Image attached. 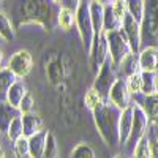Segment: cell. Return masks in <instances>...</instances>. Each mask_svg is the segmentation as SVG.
Wrapping results in <instances>:
<instances>
[{
    "instance_id": "ee69618b",
    "label": "cell",
    "mask_w": 158,
    "mask_h": 158,
    "mask_svg": "<svg viewBox=\"0 0 158 158\" xmlns=\"http://www.w3.org/2000/svg\"><path fill=\"white\" fill-rule=\"evenodd\" d=\"M2 3H3V0H0V5H2Z\"/></svg>"
},
{
    "instance_id": "44dd1931",
    "label": "cell",
    "mask_w": 158,
    "mask_h": 158,
    "mask_svg": "<svg viewBox=\"0 0 158 158\" xmlns=\"http://www.w3.org/2000/svg\"><path fill=\"white\" fill-rule=\"evenodd\" d=\"M57 22L60 25V29L70 30L76 24V11L73 8H68V6H62L57 13Z\"/></svg>"
},
{
    "instance_id": "484cf974",
    "label": "cell",
    "mask_w": 158,
    "mask_h": 158,
    "mask_svg": "<svg viewBox=\"0 0 158 158\" xmlns=\"http://www.w3.org/2000/svg\"><path fill=\"white\" fill-rule=\"evenodd\" d=\"M13 153L16 158H30V146H29V138H19L18 141L13 142Z\"/></svg>"
},
{
    "instance_id": "4dcf8cb0",
    "label": "cell",
    "mask_w": 158,
    "mask_h": 158,
    "mask_svg": "<svg viewBox=\"0 0 158 158\" xmlns=\"http://www.w3.org/2000/svg\"><path fill=\"white\" fill-rule=\"evenodd\" d=\"M127 85L131 92V95H136V94H141V89H142V71H138L135 74L128 76L127 79Z\"/></svg>"
},
{
    "instance_id": "7402d4cb",
    "label": "cell",
    "mask_w": 158,
    "mask_h": 158,
    "mask_svg": "<svg viewBox=\"0 0 158 158\" xmlns=\"http://www.w3.org/2000/svg\"><path fill=\"white\" fill-rule=\"evenodd\" d=\"M122 29V21L115 16L112 6H104V32H114Z\"/></svg>"
},
{
    "instance_id": "277c9868",
    "label": "cell",
    "mask_w": 158,
    "mask_h": 158,
    "mask_svg": "<svg viewBox=\"0 0 158 158\" xmlns=\"http://www.w3.org/2000/svg\"><path fill=\"white\" fill-rule=\"evenodd\" d=\"M106 35V41H108V49H109V59L115 65V68L122 63L125 57L130 54H135L133 49L130 46V41L123 30H114V32H104Z\"/></svg>"
},
{
    "instance_id": "5bb4252c",
    "label": "cell",
    "mask_w": 158,
    "mask_h": 158,
    "mask_svg": "<svg viewBox=\"0 0 158 158\" xmlns=\"http://www.w3.org/2000/svg\"><path fill=\"white\" fill-rule=\"evenodd\" d=\"M19 115H22L19 108L11 106V104L6 103V101L0 103V131H2V133H6L11 122Z\"/></svg>"
},
{
    "instance_id": "5b68a950",
    "label": "cell",
    "mask_w": 158,
    "mask_h": 158,
    "mask_svg": "<svg viewBox=\"0 0 158 158\" xmlns=\"http://www.w3.org/2000/svg\"><path fill=\"white\" fill-rule=\"evenodd\" d=\"M76 27L79 32V36L82 40V44L90 52L92 44L95 40V30H94V24H92V16H90V6L85 2H81L79 6L76 8Z\"/></svg>"
},
{
    "instance_id": "7bdbcfd3",
    "label": "cell",
    "mask_w": 158,
    "mask_h": 158,
    "mask_svg": "<svg viewBox=\"0 0 158 158\" xmlns=\"http://www.w3.org/2000/svg\"><path fill=\"white\" fill-rule=\"evenodd\" d=\"M0 150H2V142H0Z\"/></svg>"
},
{
    "instance_id": "9a60e30c",
    "label": "cell",
    "mask_w": 158,
    "mask_h": 158,
    "mask_svg": "<svg viewBox=\"0 0 158 158\" xmlns=\"http://www.w3.org/2000/svg\"><path fill=\"white\" fill-rule=\"evenodd\" d=\"M89 6H90V16H92L95 36H100L104 33V5L98 3L97 0H90Z\"/></svg>"
},
{
    "instance_id": "8fae6325",
    "label": "cell",
    "mask_w": 158,
    "mask_h": 158,
    "mask_svg": "<svg viewBox=\"0 0 158 158\" xmlns=\"http://www.w3.org/2000/svg\"><path fill=\"white\" fill-rule=\"evenodd\" d=\"M108 54H109V49H108V41H106V35H100L95 36L94 40V44H92V49L89 52V56L92 59V68L95 71L100 70L104 62L108 60Z\"/></svg>"
},
{
    "instance_id": "836d02e7",
    "label": "cell",
    "mask_w": 158,
    "mask_h": 158,
    "mask_svg": "<svg viewBox=\"0 0 158 158\" xmlns=\"http://www.w3.org/2000/svg\"><path fill=\"white\" fill-rule=\"evenodd\" d=\"M112 11L115 13V16L123 22V18L127 16L128 8H127V0H114L112 2Z\"/></svg>"
},
{
    "instance_id": "ab89813d",
    "label": "cell",
    "mask_w": 158,
    "mask_h": 158,
    "mask_svg": "<svg viewBox=\"0 0 158 158\" xmlns=\"http://www.w3.org/2000/svg\"><path fill=\"white\" fill-rule=\"evenodd\" d=\"M114 158H127V156H125V155H115Z\"/></svg>"
},
{
    "instance_id": "7c38bea8",
    "label": "cell",
    "mask_w": 158,
    "mask_h": 158,
    "mask_svg": "<svg viewBox=\"0 0 158 158\" xmlns=\"http://www.w3.org/2000/svg\"><path fill=\"white\" fill-rule=\"evenodd\" d=\"M131 128H133V106H128L122 109L120 122H118V136H120L122 146H127L128 138L131 135Z\"/></svg>"
},
{
    "instance_id": "b9f144b4",
    "label": "cell",
    "mask_w": 158,
    "mask_h": 158,
    "mask_svg": "<svg viewBox=\"0 0 158 158\" xmlns=\"http://www.w3.org/2000/svg\"><path fill=\"white\" fill-rule=\"evenodd\" d=\"M54 3H62V0H52Z\"/></svg>"
},
{
    "instance_id": "f546056e",
    "label": "cell",
    "mask_w": 158,
    "mask_h": 158,
    "mask_svg": "<svg viewBox=\"0 0 158 158\" xmlns=\"http://www.w3.org/2000/svg\"><path fill=\"white\" fill-rule=\"evenodd\" d=\"M141 106L147 112L149 118H158V95L146 97V101H144V104H141Z\"/></svg>"
},
{
    "instance_id": "ac0fdd59",
    "label": "cell",
    "mask_w": 158,
    "mask_h": 158,
    "mask_svg": "<svg viewBox=\"0 0 158 158\" xmlns=\"http://www.w3.org/2000/svg\"><path fill=\"white\" fill-rule=\"evenodd\" d=\"M29 92H27V87H25V84L21 81V79H18V81L13 84L8 90V94H6V103H10L11 106H15V108H19L21 106V101L24 100V97L27 95Z\"/></svg>"
},
{
    "instance_id": "3957f363",
    "label": "cell",
    "mask_w": 158,
    "mask_h": 158,
    "mask_svg": "<svg viewBox=\"0 0 158 158\" xmlns=\"http://www.w3.org/2000/svg\"><path fill=\"white\" fill-rule=\"evenodd\" d=\"M146 11L141 22V38L146 48H158V0H144Z\"/></svg>"
},
{
    "instance_id": "cb8c5ba5",
    "label": "cell",
    "mask_w": 158,
    "mask_h": 158,
    "mask_svg": "<svg viewBox=\"0 0 158 158\" xmlns=\"http://www.w3.org/2000/svg\"><path fill=\"white\" fill-rule=\"evenodd\" d=\"M15 25H13L11 19L5 15L3 11H0V36L3 40H8L11 41L13 38H15Z\"/></svg>"
},
{
    "instance_id": "4fadbf2b",
    "label": "cell",
    "mask_w": 158,
    "mask_h": 158,
    "mask_svg": "<svg viewBox=\"0 0 158 158\" xmlns=\"http://www.w3.org/2000/svg\"><path fill=\"white\" fill-rule=\"evenodd\" d=\"M139 68L141 71H156L158 68V48H144L139 52Z\"/></svg>"
},
{
    "instance_id": "d6986e66",
    "label": "cell",
    "mask_w": 158,
    "mask_h": 158,
    "mask_svg": "<svg viewBox=\"0 0 158 158\" xmlns=\"http://www.w3.org/2000/svg\"><path fill=\"white\" fill-rule=\"evenodd\" d=\"M141 94H144L146 97L158 95V76H156V71H142Z\"/></svg>"
},
{
    "instance_id": "83f0119b",
    "label": "cell",
    "mask_w": 158,
    "mask_h": 158,
    "mask_svg": "<svg viewBox=\"0 0 158 158\" xmlns=\"http://www.w3.org/2000/svg\"><path fill=\"white\" fill-rule=\"evenodd\" d=\"M104 101V98L100 95V92L98 90H95L94 87H92L87 94H85V97H84V103H85V108L87 109H90V111H95L100 104Z\"/></svg>"
},
{
    "instance_id": "e0dca14e",
    "label": "cell",
    "mask_w": 158,
    "mask_h": 158,
    "mask_svg": "<svg viewBox=\"0 0 158 158\" xmlns=\"http://www.w3.org/2000/svg\"><path fill=\"white\" fill-rule=\"evenodd\" d=\"M48 130H41L40 133L29 138V146H30V158H41L44 147H46V139H48Z\"/></svg>"
},
{
    "instance_id": "74e56055",
    "label": "cell",
    "mask_w": 158,
    "mask_h": 158,
    "mask_svg": "<svg viewBox=\"0 0 158 158\" xmlns=\"http://www.w3.org/2000/svg\"><path fill=\"white\" fill-rule=\"evenodd\" d=\"M97 2L101 3V5H104V6H108V5H112L114 0H97Z\"/></svg>"
},
{
    "instance_id": "52a82bcc",
    "label": "cell",
    "mask_w": 158,
    "mask_h": 158,
    "mask_svg": "<svg viewBox=\"0 0 158 158\" xmlns=\"http://www.w3.org/2000/svg\"><path fill=\"white\" fill-rule=\"evenodd\" d=\"M117 81L115 76V65L111 62V59H108L104 62V65L98 70V76L94 82V89L100 92V95L104 98V101L109 100V92L111 87L114 85V82Z\"/></svg>"
},
{
    "instance_id": "8992f818",
    "label": "cell",
    "mask_w": 158,
    "mask_h": 158,
    "mask_svg": "<svg viewBox=\"0 0 158 158\" xmlns=\"http://www.w3.org/2000/svg\"><path fill=\"white\" fill-rule=\"evenodd\" d=\"M149 125V115L144 111L141 104H135L133 106V128H131V135L128 138L127 147L130 150H135L136 146L142 138H146V130Z\"/></svg>"
},
{
    "instance_id": "2e32d148",
    "label": "cell",
    "mask_w": 158,
    "mask_h": 158,
    "mask_svg": "<svg viewBox=\"0 0 158 158\" xmlns=\"http://www.w3.org/2000/svg\"><path fill=\"white\" fill-rule=\"evenodd\" d=\"M22 125H24V136L30 138L43 130V120L41 117L35 112L22 114Z\"/></svg>"
},
{
    "instance_id": "e575fe53",
    "label": "cell",
    "mask_w": 158,
    "mask_h": 158,
    "mask_svg": "<svg viewBox=\"0 0 158 158\" xmlns=\"http://www.w3.org/2000/svg\"><path fill=\"white\" fill-rule=\"evenodd\" d=\"M33 106H35L33 97H32L30 94H27V95L24 97V100L21 101L19 109H21V112H22V114H27V112H33Z\"/></svg>"
},
{
    "instance_id": "9c48e42d",
    "label": "cell",
    "mask_w": 158,
    "mask_h": 158,
    "mask_svg": "<svg viewBox=\"0 0 158 158\" xmlns=\"http://www.w3.org/2000/svg\"><path fill=\"white\" fill-rule=\"evenodd\" d=\"M122 30L123 33L127 35L128 41H130V46L133 49L135 54H139L141 51V46H142V38H141V24L130 15L127 13V16L123 18V22H122Z\"/></svg>"
},
{
    "instance_id": "60d3db41",
    "label": "cell",
    "mask_w": 158,
    "mask_h": 158,
    "mask_svg": "<svg viewBox=\"0 0 158 158\" xmlns=\"http://www.w3.org/2000/svg\"><path fill=\"white\" fill-rule=\"evenodd\" d=\"M0 158H5V153H3V150H0Z\"/></svg>"
},
{
    "instance_id": "6da1fadb",
    "label": "cell",
    "mask_w": 158,
    "mask_h": 158,
    "mask_svg": "<svg viewBox=\"0 0 158 158\" xmlns=\"http://www.w3.org/2000/svg\"><path fill=\"white\" fill-rule=\"evenodd\" d=\"M56 3L52 0H15L11 16L16 27L36 24L43 29H52L56 19Z\"/></svg>"
},
{
    "instance_id": "ffe728a7",
    "label": "cell",
    "mask_w": 158,
    "mask_h": 158,
    "mask_svg": "<svg viewBox=\"0 0 158 158\" xmlns=\"http://www.w3.org/2000/svg\"><path fill=\"white\" fill-rule=\"evenodd\" d=\"M16 81H18V77H16V74L13 71H10L8 68L0 70V103L6 101L8 90H10V87L15 84Z\"/></svg>"
},
{
    "instance_id": "d4e9b609",
    "label": "cell",
    "mask_w": 158,
    "mask_h": 158,
    "mask_svg": "<svg viewBox=\"0 0 158 158\" xmlns=\"http://www.w3.org/2000/svg\"><path fill=\"white\" fill-rule=\"evenodd\" d=\"M127 8L130 15L141 24L144 18V11H146V2L144 0H127Z\"/></svg>"
},
{
    "instance_id": "d590c367",
    "label": "cell",
    "mask_w": 158,
    "mask_h": 158,
    "mask_svg": "<svg viewBox=\"0 0 158 158\" xmlns=\"http://www.w3.org/2000/svg\"><path fill=\"white\" fill-rule=\"evenodd\" d=\"M149 149H150V158H158V139L156 138L149 139Z\"/></svg>"
},
{
    "instance_id": "f1b7e54d",
    "label": "cell",
    "mask_w": 158,
    "mask_h": 158,
    "mask_svg": "<svg viewBox=\"0 0 158 158\" xmlns=\"http://www.w3.org/2000/svg\"><path fill=\"white\" fill-rule=\"evenodd\" d=\"M70 158H97V155H95L94 149H92L89 144L81 142L71 150Z\"/></svg>"
},
{
    "instance_id": "8d00e7d4",
    "label": "cell",
    "mask_w": 158,
    "mask_h": 158,
    "mask_svg": "<svg viewBox=\"0 0 158 158\" xmlns=\"http://www.w3.org/2000/svg\"><path fill=\"white\" fill-rule=\"evenodd\" d=\"M63 6H68V8H73L76 10L79 6V3H81V0H62Z\"/></svg>"
},
{
    "instance_id": "4316f807",
    "label": "cell",
    "mask_w": 158,
    "mask_h": 158,
    "mask_svg": "<svg viewBox=\"0 0 158 158\" xmlns=\"http://www.w3.org/2000/svg\"><path fill=\"white\" fill-rule=\"evenodd\" d=\"M6 136H8V139L10 141H18L19 138H22L24 136V125H22V115H19V117H16L15 120L11 122V125H10V128H8V131H6Z\"/></svg>"
},
{
    "instance_id": "1f68e13d",
    "label": "cell",
    "mask_w": 158,
    "mask_h": 158,
    "mask_svg": "<svg viewBox=\"0 0 158 158\" xmlns=\"http://www.w3.org/2000/svg\"><path fill=\"white\" fill-rule=\"evenodd\" d=\"M41 158H57V141L54 138V135L48 133V139H46V147H44V152H43V156Z\"/></svg>"
},
{
    "instance_id": "f35d334b",
    "label": "cell",
    "mask_w": 158,
    "mask_h": 158,
    "mask_svg": "<svg viewBox=\"0 0 158 158\" xmlns=\"http://www.w3.org/2000/svg\"><path fill=\"white\" fill-rule=\"evenodd\" d=\"M0 70H3V51L0 49Z\"/></svg>"
},
{
    "instance_id": "d6a6232c",
    "label": "cell",
    "mask_w": 158,
    "mask_h": 158,
    "mask_svg": "<svg viewBox=\"0 0 158 158\" xmlns=\"http://www.w3.org/2000/svg\"><path fill=\"white\" fill-rule=\"evenodd\" d=\"M135 158H150V149H149V139L142 138L139 141V144L136 146V149L133 150Z\"/></svg>"
},
{
    "instance_id": "ba28073f",
    "label": "cell",
    "mask_w": 158,
    "mask_h": 158,
    "mask_svg": "<svg viewBox=\"0 0 158 158\" xmlns=\"http://www.w3.org/2000/svg\"><path fill=\"white\" fill-rule=\"evenodd\" d=\"M32 67H33L32 54L25 49L15 52V54L11 56V59L8 60V70L15 73L18 79L29 76V73L32 71Z\"/></svg>"
},
{
    "instance_id": "603a6c76",
    "label": "cell",
    "mask_w": 158,
    "mask_h": 158,
    "mask_svg": "<svg viewBox=\"0 0 158 158\" xmlns=\"http://www.w3.org/2000/svg\"><path fill=\"white\" fill-rule=\"evenodd\" d=\"M118 70H120L125 76H131V74H135V73H138V71H141V68H139V59H138V56L136 54H130L128 57H125L123 60H122V63L117 67Z\"/></svg>"
},
{
    "instance_id": "30bf717a",
    "label": "cell",
    "mask_w": 158,
    "mask_h": 158,
    "mask_svg": "<svg viewBox=\"0 0 158 158\" xmlns=\"http://www.w3.org/2000/svg\"><path fill=\"white\" fill-rule=\"evenodd\" d=\"M109 101L114 103L117 108L125 109L128 106H131L130 101H131V92L127 85V79L122 77H117V81L114 82V85L111 87L109 92Z\"/></svg>"
},
{
    "instance_id": "7a4b0ae2",
    "label": "cell",
    "mask_w": 158,
    "mask_h": 158,
    "mask_svg": "<svg viewBox=\"0 0 158 158\" xmlns=\"http://www.w3.org/2000/svg\"><path fill=\"white\" fill-rule=\"evenodd\" d=\"M94 112V120L98 128V133L104 139V142L111 147H118L120 136H118V122H120L122 109L117 108L114 103L103 101L100 106L92 111Z\"/></svg>"
}]
</instances>
